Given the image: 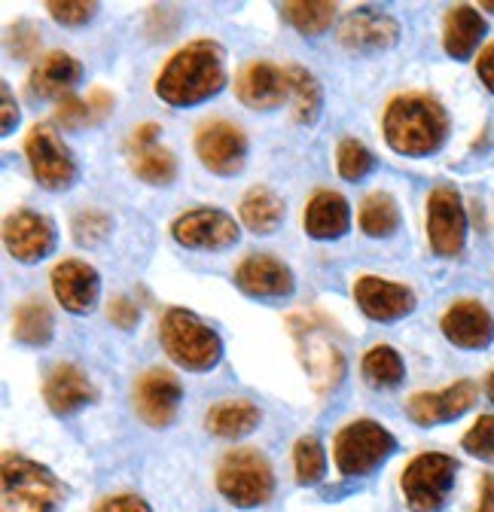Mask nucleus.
<instances>
[{"mask_svg": "<svg viewBox=\"0 0 494 512\" xmlns=\"http://www.w3.org/2000/svg\"><path fill=\"white\" fill-rule=\"evenodd\" d=\"M226 86V52L214 40H193L177 49L156 77V95L171 107H193Z\"/></svg>", "mask_w": 494, "mask_h": 512, "instance_id": "nucleus-1", "label": "nucleus"}, {"mask_svg": "<svg viewBox=\"0 0 494 512\" xmlns=\"http://www.w3.org/2000/svg\"><path fill=\"white\" fill-rule=\"evenodd\" d=\"M449 135V116L437 98L424 92L397 95L385 110V138L400 156H430Z\"/></svg>", "mask_w": 494, "mask_h": 512, "instance_id": "nucleus-2", "label": "nucleus"}, {"mask_svg": "<svg viewBox=\"0 0 494 512\" xmlns=\"http://www.w3.org/2000/svg\"><path fill=\"white\" fill-rule=\"evenodd\" d=\"M159 342L165 354L190 372H208L223 357L220 336L205 324L202 317L183 308H168L159 324Z\"/></svg>", "mask_w": 494, "mask_h": 512, "instance_id": "nucleus-3", "label": "nucleus"}, {"mask_svg": "<svg viewBox=\"0 0 494 512\" xmlns=\"http://www.w3.org/2000/svg\"><path fill=\"white\" fill-rule=\"evenodd\" d=\"M61 500H65V485H61L46 467L13 452L4 455L0 512H55Z\"/></svg>", "mask_w": 494, "mask_h": 512, "instance_id": "nucleus-4", "label": "nucleus"}, {"mask_svg": "<svg viewBox=\"0 0 494 512\" xmlns=\"http://www.w3.org/2000/svg\"><path fill=\"white\" fill-rule=\"evenodd\" d=\"M217 488L238 509L263 506L275 494L272 464L257 452V448H232L217 467Z\"/></svg>", "mask_w": 494, "mask_h": 512, "instance_id": "nucleus-5", "label": "nucleus"}, {"mask_svg": "<svg viewBox=\"0 0 494 512\" xmlns=\"http://www.w3.org/2000/svg\"><path fill=\"white\" fill-rule=\"evenodd\" d=\"M397 452V439L379 421H351L336 433L333 458L342 476H366Z\"/></svg>", "mask_w": 494, "mask_h": 512, "instance_id": "nucleus-6", "label": "nucleus"}, {"mask_svg": "<svg viewBox=\"0 0 494 512\" xmlns=\"http://www.w3.org/2000/svg\"><path fill=\"white\" fill-rule=\"evenodd\" d=\"M458 461L440 452H424L412 458L403 470L400 488L412 512H440L452 494Z\"/></svg>", "mask_w": 494, "mask_h": 512, "instance_id": "nucleus-7", "label": "nucleus"}, {"mask_svg": "<svg viewBox=\"0 0 494 512\" xmlns=\"http://www.w3.org/2000/svg\"><path fill=\"white\" fill-rule=\"evenodd\" d=\"M25 156L31 165V174L37 177V183L49 192L68 189L77 180V162L71 156V150L61 144L58 132L49 122H37L31 125V132L25 138Z\"/></svg>", "mask_w": 494, "mask_h": 512, "instance_id": "nucleus-8", "label": "nucleus"}, {"mask_svg": "<svg viewBox=\"0 0 494 512\" xmlns=\"http://www.w3.org/2000/svg\"><path fill=\"white\" fill-rule=\"evenodd\" d=\"M427 238L440 256H458L467 238V214L452 186H440L427 199Z\"/></svg>", "mask_w": 494, "mask_h": 512, "instance_id": "nucleus-9", "label": "nucleus"}, {"mask_svg": "<svg viewBox=\"0 0 494 512\" xmlns=\"http://www.w3.org/2000/svg\"><path fill=\"white\" fill-rule=\"evenodd\" d=\"M196 153L202 165L220 177H232L244 168L247 159V138L238 125L226 119H211L199 128L196 135Z\"/></svg>", "mask_w": 494, "mask_h": 512, "instance_id": "nucleus-10", "label": "nucleus"}, {"mask_svg": "<svg viewBox=\"0 0 494 512\" xmlns=\"http://www.w3.org/2000/svg\"><path fill=\"white\" fill-rule=\"evenodd\" d=\"M171 235L180 247H190V250H223L238 241L241 229L226 211L196 208V211L180 214L171 223Z\"/></svg>", "mask_w": 494, "mask_h": 512, "instance_id": "nucleus-11", "label": "nucleus"}, {"mask_svg": "<svg viewBox=\"0 0 494 512\" xmlns=\"http://www.w3.org/2000/svg\"><path fill=\"white\" fill-rule=\"evenodd\" d=\"M4 244L13 260L40 263L55 250V226L49 217L19 208L4 220Z\"/></svg>", "mask_w": 494, "mask_h": 512, "instance_id": "nucleus-12", "label": "nucleus"}, {"mask_svg": "<svg viewBox=\"0 0 494 512\" xmlns=\"http://www.w3.org/2000/svg\"><path fill=\"white\" fill-rule=\"evenodd\" d=\"M235 95L244 107H251V110L281 107L290 98L287 68H278V64H272V61L244 64L238 80H235Z\"/></svg>", "mask_w": 494, "mask_h": 512, "instance_id": "nucleus-13", "label": "nucleus"}, {"mask_svg": "<svg viewBox=\"0 0 494 512\" xmlns=\"http://www.w3.org/2000/svg\"><path fill=\"white\" fill-rule=\"evenodd\" d=\"M180 400H183L180 381L165 369H150L135 381V409L141 421L150 427H168L177 415Z\"/></svg>", "mask_w": 494, "mask_h": 512, "instance_id": "nucleus-14", "label": "nucleus"}, {"mask_svg": "<svg viewBox=\"0 0 494 512\" xmlns=\"http://www.w3.org/2000/svg\"><path fill=\"white\" fill-rule=\"evenodd\" d=\"M354 302L369 320H400L415 308V293L403 284L376 278V275H363L354 284Z\"/></svg>", "mask_w": 494, "mask_h": 512, "instance_id": "nucleus-15", "label": "nucleus"}, {"mask_svg": "<svg viewBox=\"0 0 494 512\" xmlns=\"http://www.w3.org/2000/svg\"><path fill=\"white\" fill-rule=\"evenodd\" d=\"M473 403H476V384L464 378V381L449 384V388H443V391L415 394L406 403V415L421 427H434V424H443V421H455Z\"/></svg>", "mask_w": 494, "mask_h": 512, "instance_id": "nucleus-16", "label": "nucleus"}, {"mask_svg": "<svg viewBox=\"0 0 494 512\" xmlns=\"http://www.w3.org/2000/svg\"><path fill=\"white\" fill-rule=\"evenodd\" d=\"M235 284L238 290H244L247 296L257 299H281L293 293V272L275 260L272 253H251L244 256L235 269Z\"/></svg>", "mask_w": 494, "mask_h": 512, "instance_id": "nucleus-17", "label": "nucleus"}, {"mask_svg": "<svg viewBox=\"0 0 494 512\" xmlns=\"http://www.w3.org/2000/svg\"><path fill=\"white\" fill-rule=\"evenodd\" d=\"M95 388L89 375L74 363H55L43 381V400L55 415H74L95 403Z\"/></svg>", "mask_w": 494, "mask_h": 512, "instance_id": "nucleus-18", "label": "nucleus"}, {"mask_svg": "<svg viewBox=\"0 0 494 512\" xmlns=\"http://www.w3.org/2000/svg\"><path fill=\"white\" fill-rule=\"evenodd\" d=\"M440 330L452 345L467 348V351H479V348H488L494 339V317L488 314V308L482 302L461 299L443 314Z\"/></svg>", "mask_w": 494, "mask_h": 512, "instance_id": "nucleus-19", "label": "nucleus"}, {"mask_svg": "<svg viewBox=\"0 0 494 512\" xmlns=\"http://www.w3.org/2000/svg\"><path fill=\"white\" fill-rule=\"evenodd\" d=\"M52 293L71 314H89L98 302V272L83 260H61L52 269Z\"/></svg>", "mask_w": 494, "mask_h": 512, "instance_id": "nucleus-20", "label": "nucleus"}, {"mask_svg": "<svg viewBox=\"0 0 494 512\" xmlns=\"http://www.w3.org/2000/svg\"><path fill=\"white\" fill-rule=\"evenodd\" d=\"M397 37H400V25L391 16L376 13V10H354L342 19V28H339V40L357 52L388 49L397 43Z\"/></svg>", "mask_w": 494, "mask_h": 512, "instance_id": "nucleus-21", "label": "nucleus"}, {"mask_svg": "<svg viewBox=\"0 0 494 512\" xmlns=\"http://www.w3.org/2000/svg\"><path fill=\"white\" fill-rule=\"evenodd\" d=\"M83 80V68H80V61L68 52H49L43 55L37 64H34V71H31V95L34 98H65L71 95V89Z\"/></svg>", "mask_w": 494, "mask_h": 512, "instance_id": "nucleus-22", "label": "nucleus"}, {"mask_svg": "<svg viewBox=\"0 0 494 512\" xmlns=\"http://www.w3.org/2000/svg\"><path fill=\"white\" fill-rule=\"evenodd\" d=\"M302 223H305L308 238H318V241L342 238L351 229V208L339 192L321 189L312 196V202H308Z\"/></svg>", "mask_w": 494, "mask_h": 512, "instance_id": "nucleus-23", "label": "nucleus"}, {"mask_svg": "<svg viewBox=\"0 0 494 512\" xmlns=\"http://www.w3.org/2000/svg\"><path fill=\"white\" fill-rule=\"evenodd\" d=\"M260 418L263 415H260V409L251 400H220V403H214L205 412V427L214 436L238 439V436L254 433L257 424H260Z\"/></svg>", "mask_w": 494, "mask_h": 512, "instance_id": "nucleus-24", "label": "nucleus"}, {"mask_svg": "<svg viewBox=\"0 0 494 512\" xmlns=\"http://www.w3.org/2000/svg\"><path fill=\"white\" fill-rule=\"evenodd\" d=\"M238 211H241V223L251 232H257V235H272L284 220V202L275 196L269 186L247 189Z\"/></svg>", "mask_w": 494, "mask_h": 512, "instance_id": "nucleus-25", "label": "nucleus"}, {"mask_svg": "<svg viewBox=\"0 0 494 512\" xmlns=\"http://www.w3.org/2000/svg\"><path fill=\"white\" fill-rule=\"evenodd\" d=\"M485 34V22L473 7H455L446 16V31H443V46L452 58L464 61L476 52L479 40Z\"/></svg>", "mask_w": 494, "mask_h": 512, "instance_id": "nucleus-26", "label": "nucleus"}, {"mask_svg": "<svg viewBox=\"0 0 494 512\" xmlns=\"http://www.w3.org/2000/svg\"><path fill=\"white\" fill-rule=\"evenodd\" d=\"M52 330H55V320H52V311L43 299H28L16 308V317H13V336L22 342V345H31V348H40L52 339Z\"/></svg>", "mask_w": 494, "mask_h": 512, "instance_id": "nucleus-27", "label": "nucleus"}, {"mask_svg": "<svg viewBox=\"0 0 494 512\" xmlns=\"http://www.w3.org/2000/svg\"><path fill=\"white\" fill-rule=\"evenodd\" d=\"M287 80H290V98H293V119L302 125H312L321 116L324 92L315 74H308L299 64H287Z\"/></svg>", "mask_w": 494, "mask_h": 512, "instance_id": "nucleus-28", "label": "nucleus"}, {"mask_svg": "<svg viewBox=\"0 0 494 512\" xmlns=\"http://www.w3.org/2000/svg\"><path fill=\"white\" fill-rule=\"evenodd\" d=\"M360 372L369 388H397L406 375V366H403V357L391 345H376L366 351Z\"/></svg>", "mask_w": 494, "mask_h": 512, "instance_id": "nucleus-29", "label": "nucleus"}, {"mask_svg": "<svg viewBox=\"0 0 494 512\" xmlns=\"http://www.w3.org/2000/svg\"><path fill=\"white\" fill-rule=\"evenodd\" d=\"M397 226H400V211H397V202L388 196V192H373V196L363 199L360 229L369 238H388L397 232Z\"/></svg>", "mask_w": 494, "mask_h": 512, "instance_id": "nucleus-30", "label": "nucleus"}, {"mask_svg": "<svg viewBox=\"0 0 494 512\" xmlns=\"http://www.w3.org/2000/svg\"><path fill=\"white\" fill-rule=\"evenodd\" d=\"M281 13L299 34L318 37V34L330 31V25L336 19V4H327V0H299V4H284Z\"/></svg>", "mask_w": 494, "mask_h": 512, "instance_id": "nucleus-31", "label": "nucleus"}, {"mask_svg": "<svg viewBox=\"0 0 494 512\" xmlns=\"http://www.w3.org/2000/svg\"><path fill=\"white\" fill-rule=\"evenodd\" d=\"M132 171H135L144 183L168 186V183L177 177V159H174L171 150L153 144V147L135 150V156H132Z\"/></svg>", "mask_w": 494, "mask_h": 512, "instance_id": "nucleus-32", "label": "nucleus"}, {"mask_svg": "<svg viewBox=\"0 0 494 512\" xmlns=\"http://www.w3.org/2000/svg\"><path fill=\"white\" fill-rule=\"evenodd\" d=\"M293 467L299 485H318L327 476V452L318 436H302L293 445Z\"/></svg>", "mask_w": 494, "mask_h": 512, "instance_id": "nucleus-33", "label": "nucleus"}, {"mask_svg": "<svg viewBox=\"0 0 494 512\" xmlns=\"http://www.w3.org/2000/svg\"><path fill=\"white\" fill-rule=\"evenodd\" d=\"M336 165H339V174L345 180H363L369 171L376 168V156L369 153L360 141L354 138H345L339 144V153H336Z\"/></svg>", "mask_w": 494, "mask_h": 512, "instance_id": "nucleus-34", "label": "nucleus"}, {"mask_svg": "<svg viewBox=\"0 0 494 512\" xmlns=\"http://www.w3.org/2000/svg\"><path fill=\"white\" fill-rule=\"evenodd\" d=\"M71 232H74V241L83 244V247H92V244H101L107 235H110V217L95 211V208H86L74 217L71 223Z\"/></svg>", "mask_w": 494, "mask_h": 512, "instance_id": "nucleus-35", "label": "nucleus"}, {"mask_svg": "<svg viewBox=\"0 0 494 512\" xmlns=\"http://www.w3.org/2000/svg\"><path fill=\"white\" fill-rule=\"evenodd\" d=\"M461 445L479 461H494V415H479L476 424L464 433Z\"/></svg>", "mask_w": 494, "mask_h": 512, "instance_id": "nucleus-36", "label": "nucleus"}, {"mask_svg": "<svg viewBox=\"0 0 494 512\" xmlns=\"http://www.w3.org/2000/svg\"><path fill=\"white\" fill-rule=\"evenodd\" d=\"M46 13L61 22V25H86L95 13H98V4H86V0H52L46 4Z\"/></svg>", "mask_w": 494, "mask_h": 512, "instance_id": "nucleus-37", "label": "nucleus"}, {"mask_svg": "<svg viewBox=\"0 0 494 512\" xmlns=\"http://www.w3.org/2000/svg\"><path fill=\"white\" fill-rule=\"evenodd\" d=\"M58 122L65 128H83L86 122H92V110L86 101H80L77 95H65L58 101V110H55Z\"/></svg>", "mask_w": 494, "mask_h": 512, "instance_id": "nucleus-38", "label": "nucleus"}, {"mask_svg": "<svg viewBox=\"0 0 494 512\" xmlns=\"http://www.w3.org/2000/svg\"><path fill=\"white\" fill-rule=\"evenodd\" d=\"M40 49V34L31 22H19L13 31H10V52L16 58H34Z\"/></svg>", "mask_w": 494, "mask_h": 512, "instance_id": "nucleus-39", "label": "nucleus"}, {"mask_svg": "<svg viewBox=\"0 0 494 512\" xmlns=\"http://www.w3.org/2000/svg\"><path fill=\"white\" fill-rule=\"evenodd\" d=\"M107 317L113 320V324L119 327V330H132L138 320H141V311H138V305L132 302V299H126V296H113L110 302H107Z\"/></svg>", "mask_w": 494, "mask_h": 512, "instance_id": "nucleus-40", "label": "nucleus"}, {"mask_svg": "<svg viewBox=\"0 0 494 512\" xmlns=\"http://www.w3.org/2000/svg\"><path fill=\"white\" fill-rule=\"evenodd\" d=\"M95 512H153V509L138 494H116V497H104L95 506Z\"/></svg>", "mask_w": 494, "mask_h": 512, "instance_id": "nucleus-41", "label": "nucleus"}, {"mask_svg": "<svg viewBox=\"0 0 494 512\" xmlns=\"http://www.w3.org/2000/svg\"><path fill=\"white\" fill-rule=\"evenodd\" d=\"M0 101H4V122H0V132L10 135L16 128V122H19V107L13 101V92H10L7 83H0Z\"/></svg>", "mask_w": 494, "mask_h": 512, "instance_id": "nucleus-42", "label": "nucleus"}, {"mask_svg": "<svg viewBox=\"0 0 494 512\" xmlns=\"http://www.w3.org/2000/svg\"><path fill=\"white\" fill-rule=\"evenodd\" d=\"M476 74H479V80L485 83V89L494 95V43L482 49V55H479V61H476Z\"/></svg>", "mask_w": 494, "mask_h": 512, "instance_id": "nucleus-43", "label": "nucleus"}, {"mask_svg": "<svg viewBox=\"0 0 494 512\" xmlns=\"http://www.w3.org/2000/svg\"><path fill=\"white\" fill-rule=\"evenodd\" d=\"M86 104H89V110H92V122H98V119H104V116L113 110V95L104 92V89H92Z\"/></svg>", "mask_w": 494, "mask_h": 512, "instance_id": "nucleus-44", "label": "nucleus"}, {"mask_svg": "<svg viewBox=\"0 0 494 512\" xmlns=\"http://www.w3.org/2000/svg\"><path fill=\"white\" fill-rule=\"evenodd\" d=\"M156 135H162V128H159L156 122H147V125L135 128V135H132V147H135V150L153 147V144H156Z\"/></svg>", "mask_w": 494, "mask_h": 512, "instance_id": "nucleus-45", "label": "nucleus"}, {"mask_svg": "<svg viewBox=\"0 0 494 512\" xmlns=\"http://www.w3.org/2000/svg\"><path fill=\"white\" fill-rule=\"evenodd\" d=\"M473 512H494V473H485L482 476V485H479V503Z\"/></svg>", "mask_w": 494, "mask_h": 512, "instance_id": "nucleus-46", "label": "nucleus"}, {"mask_svg": "<svg viewBox=\"0 0 494 512\" xmlns=\"http://www.w3.org/2000/svg\"><path fill=\"white\" fill-rule=\"evenodd\" d=\"M488 400L494 403V372L488 375Z\"/></svg>", "mask_w": 494, "mask_h": 512, "instance_id": "nucleus-47", "label": "nucleus"}, {"mask_svg": "<svg viewBox=\"0 0 494 512\" xmlns=\"http://www.w3.org/2000/svg\"><path fill=\"white\" fill-rule=\"evenodd\" d=\"M482 10H488V13H494V4H491V0H485V4H482Z\"/></svg>", "mask_w": 494, "mask_h": 512, "instance_id": "nucleus-48", "label": "nucleus"}]
</instances>
